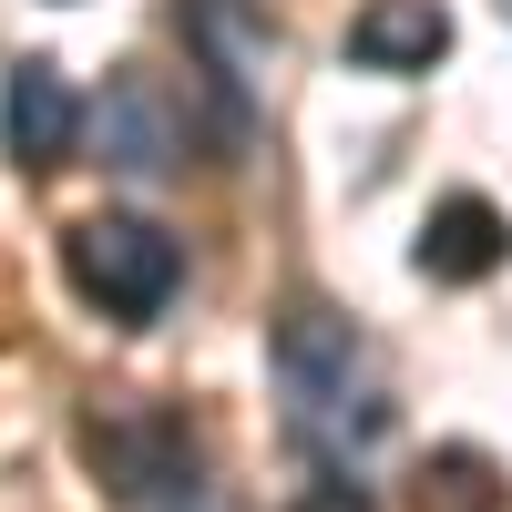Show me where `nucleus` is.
Segmentation results:
<instances>
[{
  "label": "nucleus",
  "mask_w": 512,
  "mask_h": 512,
  "mask_svg": "<svg viewBox=\"0 0 512 512\" xmlns=\"http://www.w3.org/2000/svg\"><path fill=\"white\" fill-rule=\"evenodd\" d=\"M267 359H277V390H287V420H297V441H318V451H369L379 431H390L379 369H369L359 328L338 318V308H318V297L277 308V338H267Z\"/></svg>",
  "instance_id": "nucleus-1"
},
{
  "label": "nucleus",
  "mask_w": 512,
  "mask_h": 512,
  "mask_svg": "<svg viewBox=\"0 0 512 512\" xmlns=\"http://www.w3.org/2000/svg\"><path fill=\"white\" fill-rule=\"evenodd\" d=\"M62 267H72V287L93 297L113 328H154L164 297L185 287V246L164 226H144V216H82L62 236Z\"/></svg>",
  "instance_id": "nucleus-2"
},
{
  "label": "nucleus",
  "mask_w": 512,
  "mask_h": 512,
  "mask_svg": "<svg viewBox=\"0 0 512 512\" xmlns=\"http://www.w3.org/2000/svg\"><path fill=\"white\" fill-rule=\"evenodd\" d=\"M82 451H93V472L113 482L123 512H205V461L175 410H93Z\"/></svg>",
  "instance_id": "nucleus-3"
},
{
  "label": "nucleus",
  "mask_w": 512,
  "mask_h": 512,
  "mask_svg": "<svg viewBox=\"0 0 512 512\" xmlns=\"http://www.w3.org/2000/svg\"><path fill=\"white\" fill-rule=\"evenodd\" d=\"M82 123H93V154L113 164V175H175L185 164V113H175V93H164L144 62H123Z\"/></svg>",
  "instance_id": "nucleus-4"
},
{
  "label": "nucleus",
  "mask_w": 512,
  "mask_h": 512,
  "mask_svg": "<svg viewBox=\"0 0 512 512\" xmlns=\"http://www.w3.org/2000/svg\"><path fill=\"white\" fill-rule=\"evenodd\" d=\"M0 144H11V164H31V175L72 164V144H82V103H72L62 62H21L11 82H0Z\"/></svg>",
  "instance_id": "nucleus-5"
},
{
  "label": "nucleus",
  "mask_w": 512,
  "mask_h": 512,
  "mask_svg": "<svg viewBox=\"0 0 512 512\" xmlns=\"http://www.w3.org/2000/svg\"><path fill=\"white\" fill-rule=\"evenodd\" d=\"M512 256V226H502V205H482V195H441L431 205V226H420V277H441V287H472V277H492Z\"/></svg>",
  "instance_id": "nucleus-6"
},
{
  "label": "nucleus",
  "mask_w": 512,
  "mask_h": 512,
  "mask_svg": "<svg viewBox=\"0 0 512 512\" xmlns=\"http://www.w3.org/2000/svg\"><path fill=\"white\" fill-rule=\"evenodd\" d=\"M451 52V11L441 0H369L349 21V62L359 72H431Z\"/></svg>",
  "instance_id": "nucleus-7"
},
{
  "label": "nucleus",
  "mask_w": 512,
  "mask_h": 512,
  "mask_svg": "<svg viewBox=\"0 0 512 512\" xmlns=\"http://www.w3.org/2000/svg\"><path fill=\"white\" fill-rule=\"evenodd\" d=\"M195 41H205V52H216V72H226V93H256V62H267V41H256L236 11H226V0H205V11H195Z\"/></svg>",
  "instance_id": "nucleus-8"
},
{
  "label": "nucleus",
  "mask_w": 512,
  "mask_h": 512,
  "mask_svg": "<svg viewBox=\"0 0 512 512\" xmlns=\"http://www.w3.org/2000/svg\"><path fill=\"white\" fill-rule=\"evenodd\" d=\"M297 512H369V492H349V482H318V492L297 502Z\"/></svg>",
  "instance_id": "nucleus-9"
},
{
  "label": "nucleus",
  "mask_w": 512,
  "mask_h": 512,
  "mask_svg": "<svg viewBox=\"0 0 512 512\" xmlns=\"http://www.w3.org/2000/svg\"><path fill=\"white\" fill-rule=\"evenodd\" d=\"M502 11H512V0H502Z\"/></svg>",
  "instance_id": "nucleus-10"
}]
</instances>
